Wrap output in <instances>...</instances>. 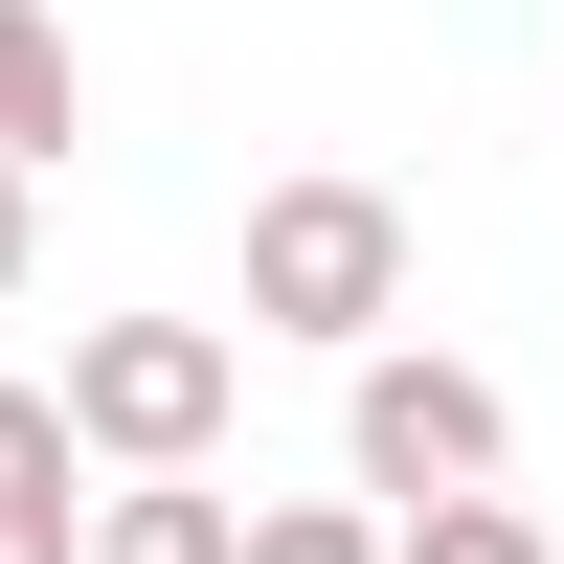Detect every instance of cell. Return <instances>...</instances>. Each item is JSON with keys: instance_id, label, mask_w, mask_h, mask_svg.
Returning <instances> with one entry per match:
<instances>
[{"instance_id": "6da1fadb", "label": "cell", "mask_w": 564, "mask_h": 564, "mask_svg": "<svg viewBox=\"0 0 564 564\" xmlns=\"http://www.w3.org/2000/svg\"><path fill=\"white\" fill-rule=\"evenodd\" d=\"M226 406H249V339L226 316H90L68 339V452L90 475H204Z\"/></svg>"}, {"instance_id": "7a4b0ae2", "label": "cell", "mask_w": 564, "mask_h": 564, "mask_svg": "<svg viewBox=\"0 0 564 564\" xmlns=\"http://www.w3.org/2000/svg\"><path fill=\"white\" fill-rule=\"evenodd\" d=\"M384 316H406V204L384 181H271L249 204V339L384 361Z\"/></svg>"}, {"instance_id": "3957f363", "label": "cell", "mask_w": 564, "mask_h": 564, "mask_svg": "<svg viewBox=\"0 0 564 564\" xmlns=\"http://www.w3.org/2000/svg\"><path fill=\"white\" fill-rule=\"evenodd\" d=\"M339 475L384 497V520H430V497H497V475H520V406H497L475 361L384 339V361H339Z\"/></svg>"}, {"instance_id": "277c9868", "label": "cell", "mask_w": 564, "mask_h": 564, "mask_svg": "<svg viewBox=\"0 0 564 564\" xmlns=\"http://www.w3.org/2000/svg\"><path fill=\"white\" fill-rule=\"evenodd\" d=\"M68 135H90V45L45 23V0H0V159L45 181V159H68Z\"/></svg>"}, {"instance_id": "5b68a950", "label": "cell", "mask_w": 564, "mask_h": 564, "mask_svg": "<svg viewBox=\"0 0 564 564\" xmlns=\"http://www.w3.org/2000/svg\"><path fill=\"white\" fill-rule=\"evenodd\" d=\"M90 564H249V497H204V475H113V497H90Z\"/></svg>"}, {"instance_id": "8992f818", "label": "cell", "mask_w": 564, "mask_h": 564, "mask_svg": "<svg viewBox=\"0 0 564 564\" xmlns=\"http://www.w3.org/2000/svg\"><path fill=\"white\" fill-rule=\"evenodd\" d=\"M384 564H542L520 497H430V520H384Z\"/></svg>"}, {"instance_id": "52a82bcc", "label": "cell", "mask_w": 564, "mask_h": 564, "mask_svg": "<svg viewBox=\"0 0 564 564\" xmlns=\"http://www.w3.org/2000/svg\"><path fill=\"white\" fill-rule=\"evenodd\" d=\"M0 497H90V452H68V384H0Z\"/></svg>"}, {"instance_id": "ba28073f", "label": "cell", "mask_w": 564, "mask_h": 564, "mask_svg": "<svg viewBox=\"0 0 564 564\" xmlns=\"http://www.w3.org/2000/svg\"><path fill=\"white\" fill-rule=\"evenodd\" d=\"M249 564H384L361 497H249Z\"/></svg>"}, {"instance_id": "9c48e42d", "label": "cell", "mask_w": 564, "mask_h": 564, "mask_svg": "<svg viewBox=\"0 0 564 564\" xmlns=\"http://www.w3.org/2000/svg\"><path fill=\"white\" fill-rule=\"evenodd\" d=\"M0 564H90V497H0Z\"/></svg>"}, {"instance_id": "30bf717a", "label": "cell", "mask_w": 564, "mask_h": 564, "mask_svg": "<svg viewBox=\"0 0 564 564\" xmlns=\"http://www.w3.org/2000/svg\"><path fill=\"white\" fill-rule=\"evenodd\" d=\"M23 271H45V181L0 159V294H23Z\"/></svg>"}]
</instances>
